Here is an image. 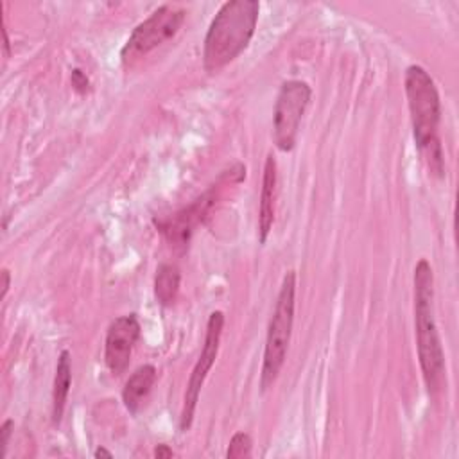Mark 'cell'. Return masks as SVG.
<instances>
[{
  "mask_svg": "<svg viewBox=\"0 0 459 459\" xmlns=\"http://www.w3.org/2000/svg\"><path fill=\"white\" fill-rule=\"evenodd\" d=\"M260 4L256 0H230L212 18L204 36L203 66L215 74L240 56L256 29Z\"/></svg>",
  "mask_w": 459,
  "mask_h": 459,
  "instance_id": "6da1fadb",
  "label": "cell"
},
{
  "mask_svg": "<svg viewBox=\"0 0 459 459\" xmlns=\"http://www.w3.org/2000/svg\"><path fill=\"white\" fill-rule=\"evenodd\" d=\"M405 95L411 113L412 136L416 147L427 160L430 172L443 178V147L437 136L441 120V100L434 79L420 65H409L405 70Z\"/></svg>",
  "mask_w": 459,
  "mask_h": 459,
  "instance_id": "7a4b0ae2",
  "label": "cell"
},
{
  "mask_svg": "<svg viewBox=\"0 0 459 459\" xmlns=\"http://www.w3.org/2000/svg\"><path fill=\"white\" fill-rule=\"evenodd\" d=\"M414 328L421 375L429 394L436 396L443 384L445 353L434 317V273L425 258L414 267Z\"/></svg>",
  "mask_w": 459,
  "mask_h": 459,
  "instance_id": "3957f363",
  "label": "cell"
},
{
  "mask_svg": "<svg viewBox=\"0 0 459 459\" xmlns=\"http://www.w3.org/2000/svg\"><path fill=\"white\" fill-rule=\"evenodd\" d=\"M294 310H296V271H287L281 280L280 292L276 296V303L267 325L264 360H262V371H260L262 391H267L274 384V380L278 378L283 368L290 335H292Z\"/></svg>",
  "mask_w": 459,
  "mask_h": 459,
  "instance_id": "277c9868",
  "label": "cell"
},
{
  "mask_svg": "<svg viewBox=\"0 0 459 459\" xmlns=\"http://www.w3.org/2000/svg\"><path fill=\"white\" fill-rule=\"evenodd\" d=\"M185 18L186 11L172 4H165L152 11L143 22H140L133 29L120 52L122 61L127 65L133 59L143 57L161 43L174 38L181 29Z\"/></svg>",
  "mask_w": 459,
  "mask_h": 459,
  "instance_id": "5b68a950",
  "label": "cell"
},
{
  "mask_svg": "<svg viewBox=\"0 0 459 459\" xmlns=\"http://www.w3.org/2000/svg\"><path fill=\"white\" fill-rule=\"evenodd\" d=\"M310 95V86L299 79L285 81L280 86L273 111V138L280 151L289 152L294 149Z\"/></svg>",
  "mask_w": 459,
  "mask_h": 459,
  "instance_id": "8992f818",
  "label": "cell"
},
{
  "mask_svg": "<svg viewBox=\"0 0 459 459\" xmlns=\"http://www.w3.org/2000/svg\"><path fill=\"white\" fill-rule=\"evenodd\" d=\"M222 330H224V314L221 310H213L208 316L203 350H201V353L197 357V362H195V366L190 373L186 391H185V396H183V407H181V416H179V429L183 432H186L192 425L201 389H203L204 380H206V377H208V373H210V369L215 364V359L219 355Z\"/></svg>",
  "mask_w": 459,
  "mask_h": 459,
  "instance_id": "52a82bcc",
  "label": "cell"
},
{
  "mask_svg": "<svg viewBox=\"0 0 459 459\" xmlns=\"http://www.w3.org/2000/svg\"><path fill=\"white\" fill-rule=\"evenodd\" d=\"M138 339L140 321L136 314H126L109 323L104 341V362L113 377H120L127 369Z\"/></svg>",
  "mask_w": 459,
  "mask_h": 459,
  "instance_id": "ba28073f",
  "label": "cell"
},
{
  "mask_svg": "<svg viewBox=\"0 0 459 459\" xmlns=\"http://www.w3.org/2000/svg\"><path fill=\"white\" fill-rule=\"evenodd\" d=\"M212 203H213V188L208 190L199 199H195L190 206L176 212L172 217H167L165 221L156 222V226L163 233V237L170 242V246L185 247L190 240L194 228L203 221Z\"/></svg>",
  "mask_w": 459,
  "mask_h": 459,
  "instance_id": "9c48e42d",
  "label": "cell"
},
{
  "mask_svg": "<svg viewBox=\"0 0 459 459\" xmlns=\"http://www.w3.org/2000/svg\"><path fill=\"white\" fill-rule=\"evenodd\" d=\"M276 160L269 152L264 163V176H262V190L258 201V240L264 244L273 230L274 222V199H276Z\"/></svg>",
  "mask_w": 459,
  "mask_h": 459,
  "instance_id": "30bf717a",
  "label": "cell"
},
{
  "mask_svg": "<svg viewBox=\"0 0 459 459\" xmlns=\"http://www.w3.org/2000/svg\"><path fill=\"white\" fill-rule=\"evenodd\" d=\"M156 377H158V373L152 364H143L129 375V378L126 380V385L122 389V402L131 414H136L143 407V403L156 382Z\"/></svg>",
  "mask_w": 459,
  "mask_h": 459,
  "instance_id": "8fae6325",
  "label": "cell"
},
{
  "mask_svg": "<svg viewBox=\"0 0 459 459\" xmlns=\"http://www.w3.org/2000/svg\"><path fill=\"white\" fill-rule=\"evenodd\" d=\"M70 385H72V359L68 350H63L57 359L54 385H52V423L54 425H59L63 420Z\"/></svg>",
  "mask_w": 459,
  "mask_h": 459,
  "instance_id": "7c38bea8",
  "label": "cell"
},
{
  "mask_svg": "<svg viewBox=\"0 0 459 459\" xmlns=\"http://www.w3.org/2000/svg\"><path fill=\"white\" fill-rule=\"evenodd\" d=\"M181 273L174 264H160L154 274V298L161 307H170L179 292Z\"/></svg>",
  "mask_w": 459,
  "mask_h": 459,
  "instance_id": "4fadbf2b",
  "label": "cell"
},
{
  "mask_svg": "<svg viewBox=\"0 0 459 459\" xmlns=\"http://www.w3.org/2000/svg\"><path fill=\"white\" fill-rule=\"evenodd\" d=\"M251 446H253V439L247 432H235L233 437L230 439L228 450H226V457L228 459H244L251 455Z\"/></svg>",
  "mask_w": 459,
  "mask_h": 459,
  "instance_id": "5bb4252c",
  "label": "cell"
},
{
  "mask_svg": "<svg viewBox=\"0 0 459 459\" xmlns=\"http://www.w3.org/2000/svg\"><path fill=\"white\" fill-rule=\"evenodd\" d=\"M13 427H14V421L13 420H5L0 427V445H2V457L5 455L7 452V445H9V437L13 434Z\"/></svg>",
  "mask_w": 459,
  "mask_h": 459,
  "instance_id": "9a60e30c",
  "label": "cell"
},
{
  "mask_svg": "<svg viewBox=\"0 0 459 459\" xmlns=\"http://www.w3.org/2000/svg\"><path fill=\"white\" fill-rule=\"evenodd\" d=\"M72 84H74V88H75L77 91H84V90L88 88V77H86V74H84L82 70H79V68H74V70H72Z\"/></svg>",
  "mask_w": 459,
  "mask_h": 459,
  "instance_id": "2e32d148",
  "label": "cell"
},
{
  "mask_svg": "<svg viewBox=\"0 0 459 459\" xmlns=\"http://www.w3.org/2000/svg\"><path fill=\"white\" fill-rule=\"evenodd\" d=\"M152 454H154V457H158V459H161V457H172V455H174L172 448H169L167 445H158Z\"/></svg>",
  "mask_w": 459,
  "mask_h": 459,
  "instance_id": "e0dca14e",
  "label": "cell"
},
{
  "mask_svg": "<svg viewBox=\"0 0 459 459\" xmlns=\"http://www.w3.org/2000/svg\"><path fill=\"white\" fill-rule=\"evenodd\" d=\"M2 280H4V283H2V298H5V294L9 290V285H11V274H9L7 269H2Z\"/></svg>",
  "mask_w": 459,
  "mask_h": 459,
  "instance_id": "ac0fdd59",
  "label": "cell"
},
{
  "mask_svg": "<svg viewBox=\"0 0 459 459\" xmlns=\"http://www.w3.org/2000/svg\"><path fill=\"white\" fill-rule=\"evenodd\" d=\"M2 34H4V56H5V59L9 57V54H11V45H9V38H7V29H5V25L2 27Z\"/></svg>",
  "mask_w": 459,
  "mask_h": 459,
  "instance_id": "d6986e66",
  "label": "cell"
},
{
  "mask_svg": "<svg viewBox=\"0 0 459 459\" xmlns=\"http://www.w3.org/2000/svg\"><path fill=\"white\" fill-rule=\"evenodd\" d=\"M93 455H95V457H108V459H111V457H113V454H111V452H109V450H106V448H102V446H100V448H97V450H95V454H93Z\"/></svg>",
  "mask_w": 459,
  "mask_h": 459,
  "instance_id": "ffe728a7",
  "label": "cell"
}]
</instances>
